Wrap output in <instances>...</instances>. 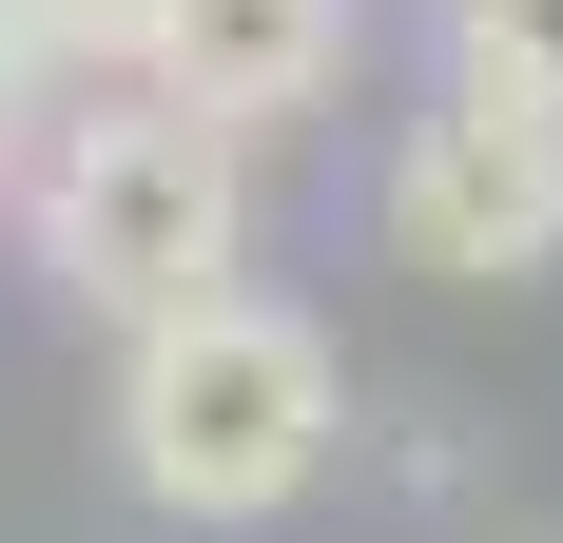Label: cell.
Returning <instances> with one entry per match:
<instances>
[{"label":"cell","instance_id":"3957f363","mask_svg":"<svg viewBox=\"0 0 563 543\" xmlns=\"http://www.w3.org/2000/svg\"><path fill=\"white\" fill-rule=\"evenodd\" d=\"M369 214H389L408 272H448V291H525V272H563V117L428 78V117L389 136V195Z\"/></svg>","mask_w":563,"mask_h":543},{"label":"cell","instance_id":"277c9868","mask_svg":"<svg viewBox=\"0 0 563 543\" xmlns=\"http://www.w3.org/2000/svg\"><path fill=\"white\" fill-rule=\"evenodd\" d=\"M350 40H369V0H156L136 98L214 117V136H291V117L350 78Z\"/></svg>","mask_w":563,"mask_h":543},{"label":"cell","instance_id":"6da1fadb","mask_svg":"<svg viewBox=\"0 0 563 543\" xmlns=\"http://www.w3.org/2000/svg\"><path fill=\"white\" fill-rule=\"evenodd\" d=\"M117 466L175 524H273V505H311L350 466L331 330L291 311V291H195V311L117 330Z\"/></svg>","mask_w":563,"mask_h":543},{"label":"cell","instance_id":"7a4b0ae2","mask_svg":"<svg viewBox=\"0 0 563 543\" xmlns=\"http://www.w3.org/2000/svg\"><path fill=\"white\" fill-rule=\"evenodd\" d=\"M40 272L98 330L253 291V136H214V117H175V98H78L40 136Z\"/></svg>","mask_w":563,"mask_h":543},{"label":"cell","instance_id":"8992f818","mask_svg":"<svg viewBox=\"0 0 563 543\" xmlns=\"http://www.w3.org/2000/svg\"><path fill=\"white\" fill-rule=\"evenodd\" d=\"M448 78H466V98H544V117H563V0H448Z\"/></svg>","mask_w":563,"mask_h":543},{"label":"cell","instance_id":"5b68a950","mask_svg":"<svg viewBox=\"0 0 563 543\" xmlns=\"http://www.w3.org/2000/svg\"><path fill=\"white\" fill-rule=\"evenodd\" d=\"M156 0H0V78L20 98H136Z\"/></svg>","mask_w":563,"mask_h":543},{"label":"cell","instance_id":"52a82bcc","mask_svg":"<svg viewBox=\"0 0 563 543\" xmlns=\"http://www.w3.org/2000/svg\"><path fill=\"white\" fill-rule=\"evenodd\" d=\"M20 136H40V98H20V78H0V175H20Z\"/></svg>","mask_w":563,"mask_h":543}]
</instances>
